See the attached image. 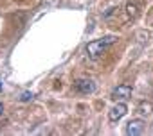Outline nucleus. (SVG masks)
Masks as SVG:
<instances>
[{"label": "nucleus", "instance_id": "7", "mask_svg": "<svg viewBox=\"0 0 153 136\" xmlns=\"http://www.w3.org/2000/svg\"><path fill=\"white\" fill-rule=\"evenodd\" d=\"M126 15H128L130 18H135V16L139 15V7H137V4H131V2H130V4L126 6Z\"/></svg>", "mask_w": 153, "mask_h": 136}, {"label": "nucleus", "instance_id": "3", "mask_svg": "<svg viewBox=\"0 0 153 136\" xmlns=\"http://www.w3.org/2000/svg\"><path fill=\"white\" fill-rule=\"evenodd\" d=\"M130 97H131V86H128V84H119L110 93V99H114V100H126Z\"/></svg>", "mask_w": 153, "mask_h": 136}, {"label": "nucleus", "instance_id": "9", "mask_svg": "<svg viewBox=\"0 0 153 136\" xmlns=\"http://www.w3.org/2000/svg\"><path fill=\"white\" fill-rule=\"evenodd\" d=\"M2 115H4V104L0 102V116H2Z\"/></svg>", "mask_w": 153, "mask_h": 136}, {"label": "nucleus", "instance_id": "6", "mask_svg": "<svg viewBox=\"0 0 153 136\" xmlns=\"http://www.w3.org/2000/svg\"><path fill=\"white\" fill-rule=\"evenodd\" d=\"M151 111H153V104H151L149 100H142V102L137 106V113H139V115H142V116L151 115Z\"/></svg>", "mask_w": 153, "mask_h": 136}, {"label": "nucleus", "instance_id": "8", "mask_svg": "<svg viewBox=\"0 0 153 136\" xmlns=\"http://www.w3.org/2000/svg\"><path fill=\"white\" fill-rule=\"evenodd\" d=\"M33 97H34V95H33L31 91H22V93H20V97H18V100H20V102H31V100H33Z\"/></svg>", "mask_w": 153, "mask_h": 136}, {"label": "nucleus", "instance_id": "1", "mask_svg": "<svg viewBox=\"0 0 153 136\" xmlns=\"http://www.w3.org/2000/svg\"><path fill=\"white\" fill-rule=\"evenodd\" d=\"M119 38L117 36H114V34H108V36H103V38H99V39H94V41H88L87 43V47H85V50H87V56L90 57V59H99L115 41H117Z\"/></svg>", "mask_w": 153, "mask_h": 136}, {"label": "nucleus", "instance_id": "5", "mask_svg": "<svg viewBox=\"0 0 153 136\" xmlns=\"http://www.w3.org/2000/svg\"><path fill=\"white\" fill-rule=\"evenodd\" d=\"M128 113V106L124 104V102H117L112 109H110V113H108V118L112 120V122H117V120H121L124 115Z\"/></svg>", "mask_w": 153, "mask_h": 136}, {"label": "nucleus", "instance_id": "10", "mask_svg": "<svg viewBox=\"0 0 153 136\" xmlns=\"http://www.w3.org/2000/svg\"><path fill=\"white\" fill-rule=\"evenodd\" d=\"M2 88H4V83H2V79H0V91H2Z\"/></svg>", "mask_w": 153, "mask_h": 136}, {"label": "nucleus", "instance_id": "2", "mask_svg": "<svg viewBox=\"0 0 153 136\" xmlns=\"http://www.w3.org/2000/svg\"><path fill=\"white\" fill-rule=\"evenodd\" d=\"M74 90L81 95H90L96 91V83L92 79H78L74 81Z\"/></svg>", "mask_w": 153, "mask_h": 136}, {"label": "nucleus", "instance_id": "4", "mask_svg": "<svg viewBox=\"0 0 153 136\" xmlns=\"http://www.w3.org/2000/svg\"><path fill=\"white\" fill-rule=\"evenodd\" d=\"M144 120H140V118H133V120H130L128 124H126V134L128 136H137V134H142V131H144Z\"/></svg>", "mask_w": 153, "mask_h": 136}]
</instances>
